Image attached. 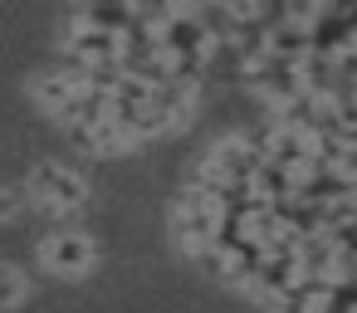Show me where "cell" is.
Here are the masks:
<instances>
[{
    "mask_svg": "<svg viewBox=\"0 0 357 313\" xmlns=\"http://www.w3.org/2000/svg\"><path fill=\"white\" fill-rule=\"evenodd\" d=\"M220 220H225L220 196H211L201 186H186L181 201L172 206V230H176V240H181L186 254H206L220 240Z\"/></svg>",
    "mask_w": 357,
    "mask_h": 313,
    "instance_id": "6da1fadb",
    "label": "cell"
},
{
    "mask_svg": "<svg viewBox=\"0 0 357 313\" xmlns=\"http://www.w3.org/2000/svg\"><path fill=\"white\" fill-rule=\"evenodd\" d=\"M25 191H30V201H35L40 211H50V215H69V211H79V206L89 201V181H84L74 167H64V162H40V167L30 171Z\"/></svg>",
    "mask_w": 357,
    "mask_h": 313,
    "instance_id": "7a4b0ae2",
    "label": "cell"
},
{
    "mask_svg": "<svg viewBox=\"0 0 357 313\" xmlns=\"http://www.w3.org/2000/svg\"><path fill=\"white\" fill-rule=\"evenodd\" d=\"M93 259H98V245L89 230H54L40 245V264L59 279H84L93 269Z\"/></svg>",
    "mask_w": 357,
    "mask_h": 313,
    "instance_id": "3957f363",
    "label": "cell"
},
{
    "mask_svg": "<svg viewBox=\"0 0 357 313\" xmlns=\"http://www.w3.org/2000/svg\"><path fill=\"white\" fill-rule=\"evenodd\" d=\"M206 162H211L215 176H220L225 186H235V191H250L255 176L264 171V152H259L255 137H220V142L206 152Z\"/></svg>",
    "mask_w": 357,
    "mask_h": 313,
    "instance_id": "277c9868",
    "label": "cell"
},
{
    "mask_svg": "<svg viewBox=\"0 0 357 313\" xmlns=\"http://www.w3.org/2000/svg\"><path fill=\"white\" fill-rule=\"evenodd\" d=\"M69 54H74V64L89 74V69H118L123 64V35H113V30H98V25H89L84 15L74 20V35H69Z\"/></svg>",
    "mask_w": 357,
    "mask_h": 313,
    "instance_id": "5b68a950",
    "label": "cell"
},
{
    "mask_svg": "<svg viewBox=\"0 0 357 313\" xmlns=\"http://www.w3.org/2000/svg\"><path fill=\"white\" fill-rule=\"evenodd\" d=\"M30 93H35V103H40L45 113L69 118V113H74V103L89 93V79H84V69H74V74L54 69V74H40V79L30 84Z\"/></svg>",
    "mask_w": 357,
    "mask_h": 313,
    "instance_id": "8992f818",
    "label": "cell"
},
{
    "mask_svg": "<svg viewBox=\"0 0 357 313\" xmlns=\"http://www.w3.org/2000/svg\"><path fill=\"white\" fill-rule=\"evenodd\" d=\"M30 298V279L15 264H0V308H20Z\"/></svg>",
    "mask_w": 357,
    "mask_h": 313,
    "instance_id": "52a82bcc",
    "label": "cell"
},
{
    "mask_svg": "<svg viewBox=\"0 0 357 313\" xmlns=\"http://www.w3.org/2000/svg\"><path fill=\"white\" fill-rule=\"evenodd\" d=\"M25 201H30L25 186H0V220H15L25 211Z\"/></svg>",
    "mask_w": 357,
    "mask_h": 313,
    "instance_id": "ba28073f",
    "label": "cell"
},
{
    "mask_svg": "<svg viewBox=\"0 0 357 313\" xmlns=\"http://www.w3.org/2000/svg\"><path fill=\"white\" fill-rule=\"evenodd\" d=\"M352 313H357V308H352Z\"/></svg>",
    "mask_w": 357,
    "mask_h": 313,
    "instance_id": "9c48e42d",
    "label": "cell"
}]
</instances>
